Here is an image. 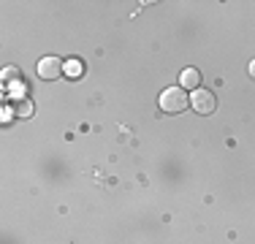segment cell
Segmentation results:
<instances>
[{
    "instance_id": "obj_1",
    "label": "cell",
    "mask_w": 255,
    "mask_h": 244,
    "mask_svg": "<svg viewBox=\"0 0 255 244\" xmlns=\"http://www.w3.org/2000/svg\"><path fill=\"white\" fill-rule=\"evenodd\" d=\"M160 109L166 114H179V112H185L187 106H190V98H187V93L182 87H168V90H163L160 93Z\"/></svg>"
},
{
    "instance_id": "obj_2",
    "label": "cell",
    "mask_w": 255,
    "mask_h": 244,
    "mask_svg": "<svg viewBox=\"0 0 255 244\" xmlns=\"http://www.w3.org/2000/svg\"><path fill=\"white\" fill-rule=\"evenodd\" d=\"M190 106H193V112L196 114H212L217 109V98L212 90H196L190 98Z\"/></svg>"
},
{
    "instance_id": "obj_3",
    "label": "cell",
    "mask_w": 255,
    "mask_h": 244,
    "mask_svg": "<svg viewBox=\"0 0 255 244\" xmlns=\"http://www.w3.org/2000/svg\"><path fill=\"white\" fill-rule=\"evenodd\" d=\"M60 73H65V65L60 63V57H41L38 60V79L44 82H52V79H60Z\"/></svg>"
},
{
    "instance_id": "obj_4",
    "label": "cell",
    "mask_w": 255,
    "mask_h": 244,
    "mask_svg": "<svg viewBox=\"0 0 255 244\" xmlns=\"http://www.w3.org/2000/svg\"><path fill=\"white\" fill-rule=\"evenodd\" d=\"M179 84H182V90H201V71H196V68H185L182 71V76H179Z\"/></svg>"
},
{
    "instance_id": "obj_5",
    "label": "cell",
    "mask_w": 255,
    "mask_h": 244,
    "mask_svg": "<svg viewBox=\"0 0 255 244\" xmlns=\"http://www.w3.org/2000/svg\"><path fill=\"white\" fill-rule=\"evenodd\" d=\"M14 112H16V117H22V120L33 117V101H30V98H25V95L14 98Z\"/></svg>"
},
{
    "instance_id": "obj_6",
    "label": "cell",
    "mask_w": 255,
    "mask_h": 244,
    "mask_svg": "<svg viewBox=\"0 0 255 244\" xmlns=\"http://www.w3.org/2000/svg\"><path fill=\"white\" fill-rule=\"evenodd\" d=\"M82 63H79V60H68V63H65V73H68V76H82Z\"/></svg>"
},
{
    "instance_id": "obj_7",
    "label": "cell",
    "mask_w": 255,
    "mask_h": 244,
    "mask_svg": "<svg viewBox=\"0 0 255 244\" xmlns=\"http://www.w3.org/2000/svg\"><path fill=\"white\" fill-rule=\"evenodd\" d=\"M250 76L255 79V60H253V63H250Z\"/></svg>"
}]
</instances>
